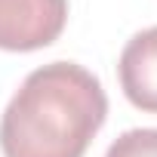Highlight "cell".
Returning <instances> with one entry per match:
<instances>
[{
	"instance_id": "obj_1",
	"label": "cell",
	"mask_w": 157,
	"mask_h": 157,
	"mask_svg": "<svg viewBox=\"0 0 157 157\" xmlns=\"http://www.w3.org/2000/svg\"><path fill=\"white\" fill-rule=\"evenodd\" d=\"M108 117L99 77L74 62H49L25 77L0 120L3 157H83Z\"/></svg>"
},
{
	"instance_id": "obj_2",
	"label": "cell",
	"mask_w": 157,
	"mask_h": 157,
	"mask_svg": "<svg viewBox=\"0 0 157 157\" xmlns=\"http://www.w3.org/2000/svg\"><path fill=\"white\" fill-rule=\"evenodd\" d=\"M68 0H0V49H43L65 31Z\"/></svg>"
},
{
	"instance_id": "obj_3",
	"label": "cell",
	"mask_w": 157,
	"mask_h": 157,
	"mask_svg": "<svg viewBox=\"0 0 157 157\" xmlns=\"http://www.w3.org/2000/svg\"><path fill=\"white\" fill-rule=\"evenodd\" d=\"M123 96L148 114H157V28L139 31L117 62Z\"/></svg>"
},
{
	"instance_id": "obj_4",
	"label": "cell",
	"mask_w": 157,
	"mask_h": 157,
	"mask_svg": "<svg viewBox=\"0 0 157 157\" xmlns=\"http://www.w3.org/2000/svg\"><path fill=\"white\" fill-rule=\"evenodd\" d=\"M105 157H157V129H126L111 142Z\"/></svg>"
}]
</instances>
